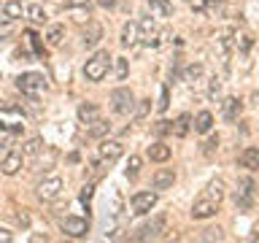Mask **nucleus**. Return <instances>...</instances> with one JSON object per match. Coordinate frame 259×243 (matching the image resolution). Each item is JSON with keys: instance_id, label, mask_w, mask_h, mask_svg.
Segmentation results:
<instances>
[{"instance_id": "f257e3e1", "label": "nucleus", "mask_w": 259, "mask_h": 243, "mask_svg": "<svg viewBox=\"0 0 259 243\" xmlns=\"http://www.w3.org/2000/svg\"><path fill=\"white\" fill-rule=\"evenodd\" d=\"M254 178L251 176H243L238 178V186H235V206H238L240 211H251V206H254Z\"/></svg>"}, {"instance_id": "f03ea898", "label": "nucleus", "mask_w": 259, "mask_h": 243, "mask_svg": "<svg viewBox=\"0 0 259 243\" xmlns=\"http://www.w3.org/2000/svg\"><path fill=\"white\" fill-rule=\"evenodd\" d=\"M108 65H111L108 52H97L92 60H87V65H84V78H89V81H103L105 73H108Z\"/></svg>"}, {"instance_id": "7ed1b4c3", "label": "nucleus", "mask_w": 259, "mask_h": 243, "mask_svg": "<svg viewBox=\"0 0 259 243\" xmlns=\"http://www.w3.org/2000/svg\"><path fill=\"white\" fill-rule=\"evenodd\" d=\"M111 105H113L116 113L127 116V113H133V108H135V97H133V92H130L127 87H119V89L111 92Z\"/></svg>"}, {"instance_id": "20e7f679", "label": "nucleus", "mask_w": 259, "mask_h": 243, "mask_svg": "<svg viewBox=\"0 0 259 243\" xmlns=\"http://www.w3.org/2000/svg\"><path fill=\"white\" fill-rule=\"evenodd\" d=\"M16 87H19L24 95H38L40 89L46 87V78L40 76V73H22V76L16 78Z\"/></svg>"}, {"instance_id": "39448f33", "label": "nucleus", "mask_w": 259, "mask_h": 243, "mask_svg": "<svg viewBox=\"0 0 259 243\" xmlns=\"http://www.w3.org/2000/svg\"><path fill=\"white\" fill-rule=\"evenodd\" d=\"M62 186H65V181H62L60 176H49V178H44V181L38 184V197H40V200H54V197H60Z\"/></svg>"}, {"instance_id": "423d86ee", "label": "nucleus", "mask_w": 259, "mask_h": 243, "mask_svg": "<svg viewBox=\"0 0 259 243\" xmlns=\"http://www.w3.org/2000/svg\"><path fill=\"white\" fill-rule=\"evenodd\" d=\"M165 224H167V216L165 214H159V216H154L146 227H141V232L135 235L138 240H151V238H159L162 232H165Z\"/></svg>"}, {"instance_id": "0eeeda50", "label": "nucleus", "mask_w": 259, "mask_h": 243, "mask_svg": "<svg viewBox=\"0 0 259 243\" xmlns=\"http://www.w3.org/2000/svg\"><path fill=\"white\" fill-rule=\"evenodd\" d=\"M216 211H219V202L210 200L208 194H202L192 206V219H210V216H216Z\"/></svg>"}, {"instance_id": "6e6552de", "label": "nucleus", "mask_w": 259, "mask_h": 243, "mask_svg": "<svg viewBox=\"0 0 259 243\" xmlns=\"http://www.w3.org/2000/svg\"><path fill=\"white\" fill-rule=\"evenodd\" d=\"M62 232L70 235V238H84L89 232V222L81 216H65L62 219Z\"/></svg>"}, {"instance_id": "1a4fd4ad", "label": "nucleus", "mask_w": 259, "mask_h": 243, "mask_svg": "<svg viewBox=\"0 0 259 243\" xmlns=\"http://www.w3.org/2000/svg\"><path fill=\"white\" fill-rule=\"evenodd\" d=\"M130 202H133L135 214H149V211L157 206V192H135Z\"/></svg>"}, {"instance_id": "9d476101", "label": "nucleus", "mask_w": 259, "mask_h": 243, "mask_svg": "<svg viewBox=\"0 0 259 243\" xmlns=\"http://www.w3.org/2000/svg\"><path fill=\"white\" fill-rule=\"evenodd\" d=\"M103 40V27L97 22H87L84 32H81V46L84 49H95Z\"/></svg>"}, {"instance_id": "9b49d317", "label": "nucleus", "mask_w": 259, "mask_h": 243, "mask_svg": "<svg viewBox=\"0 0 259 243\" xmlns=\"http://www.w3.org/2000/svg\"><path fill=\"white\" fill-rule=\"evenodd\" d=\"M121 154H124V146H121L119 141H103V143H100V159L105 162V165L116 162Z\"/></svg>"}, {"instance_id": "f8f14e48", "label": "nucleus", "mask_w": 259, "mask_h": 243, "mask_svg": "<svg viewBox=\"0 0 259 243\" xmlns=\"http://www.w3.org/2000/svg\"><path fill=\"white\" fill-rule=\"evenodd\" d=\"M173 184H176V170L173 168H159L151 178L154 189H173Z\"/></svg>"}, {"instance_id": "ddd939ff", "label": "nucleus", "mask_w": 259, "mask_h": 243, "mask_svg": "<svg viewBox=\"0 0 259 243\" xmlns=\"http://www.w3.org/2000/svg\"><path fill=\"white\" fill-rule=\"evenodd\" d=\"M238 162H240V168H246V170H259V149L256 146H246V149L238 154Z\"/></svg>"}, {"instance_id": "4468645a", "label": "nucleus", "mask_w": 259, "mask_h": 243, "mask_svg": "<svg viewBox=\"0 0 259 243\" xmlns=\"http://www.w3.org/2000/svg\"><path fill=\"white\" fill-rule=\"evenodd\" d=\"M240 108H243V103L238 100V97H227V100L222 103V116L227 122H235L240 116Z\"/></svg>"}, {"instance_id": "2eb2a0df", "label": "nucleus", "mask_w": 259, "mask_h": 243, "mask_svg": "<svg viewBox=\"0 0 259 243\" xmlns=\"http://www.w3.org/2000/svg\"><path fill=\"white\" fill-rule=\"evenodd\" d=\"M149 11H151V16L167 19V16H173V3L170 0H149Z\"/></svg>"}, {"instance_id": "dca6fc26", "label": "nucleus", "mask_w": 259, "mask_h": 243, "mask_svg": "<svg viewBox=\"0 0 259 243\" xmlns=\"http://www.w3.org/2000/svg\"><path fill=\"white\" fill-rule=\"evenodd\" d=\"M3 173L6 176H16L19 173V168H22V154H16V151H8L6 154V159H3Z\"/></svg>"}, {"instance_id": "f3484780", "label": "nucleus", "mask_w": 259, "mask_h": 243, "mask_svg": "<svg viewBox=\"0 0 259 243\" xmlns=\"http://www.w3.org/2000/svg\"><path fill=\"white\" fill-rule=\"evenodd\" d=\"M146 154H149L151 162H167V159H170V146H165L162 141H157V143L149 146V151H146Z\"/></svg>"}, {"instance_id": "a211bd4d", "label": "nucleus", "mask_w": 259, "mask_h": 243, "mask_svg": "<svg viewBox=\"0 0 259 243\" xmlns=\"http://www.w3.org/2000/svg\"><path fill=\"white\" fill-rule=\"evenodd\" d=\"M194 133H200V135H205L210 133V127H213V116H210V111H200L197 116H194Z\"/></svg>"}, {"instance_id": "6ab92c4d", "label": "nucleus", "mask_w": 259, "mask_h": 243, "mask_svg": "<svg viewBox=\"0 0 259 243\" xmlns=\"http://www.w3.org/2000/svg\"><path fill=\"white\" fill-rule=\"evenodd\" d=\"M108 133H111V125H108L105 119L97 116L95 122H89V130H87V135H89V138H105Z\"/></svg>"}, {"instance_id": "aec40b11", "label": "nucleus", "mask_w": 259, "mask_h": 243, "mask_svg": "<svg viewBox=\"0 0 259 243\" xmlns=\"http://www.w3.org/2000/svg\"><path fill=\"white\" fill-rule=\"evenodd\" d=\"M138 44V22H127L121 27V46H135Z\"/></svg>"}, {"instance_id": "412c9836", "label": "nucleus", "mask_w": 259, "mask_h": 243, "mask_svg": "<svg viewBox=\"0 0 259 243\" xmlns=\"http://www.w3.org/2000/svg\"><path fill=\"white\" fill-rule=\"evenodd\" d=\"M97 116H100V111H97V105H95V103H81V105H78V119L84 122V125L95 122Z\"/></svg>"}, {"instance_id": "4be33fe9", "label": "nucleus", "mask_w": 259, "mask_h": 243, "mask_svg": "<svg viewBox=\"0 0 259 243\" xmlns=\"http://www.w3.org/2000/svg\"><path fill=\"white\" fill-rule=\"evenodd\" d=\"M3 14L8 16V19H22V16H24V6L19 3V0H6V3H3Z\"/></svg>"}, {"instance_id": "5701e85b", "label": "nucleus", "mask_w": 259, "mask_h": 243, "mask_svg": "<svg viewBox=\"0 0 259 243\" xmlns=\"http://www.w3.org/2000/svg\"><path fill=\"white\" fill-rule=\"evenodd\" d=\"M189 127H192V116H189V113H181V116L176 119L173 133H176L178 138H186V135H189Z\"/></svg>"}, {"instance_id": "b1692460", "label": "nucleus", "mask_w": 259, "mask_h": 243, "mask_svg": "<svg viewBox=\"0 0 259 243\" xmlns=\"http://www.w3.org/2000/svg\"><path fill=\"white\" fill-rule=\"evenodd\" d=\"M208 197L210 200H216V202H222L224 200V181H222V178H213V181H210L208 184Z\"/></svg>"}, {"instance_id": "393cba45", "label": "nucleus", "mask_w": 259, "mask_h": 243, "mask_svg": "<svg viewBox=\"0 0 259 243\" xmlns=\"http://www.w3.org/2000/svg\"><path fill=\"white\" fill-rule=\"evenodd\" d=\"M62 38H65V27L62 24H52V27H49V35H46L49 46H60Z\"/></svg>"}, {"instance_id": "a878e982", "label": "nucleus", "mask_w": 259, "mask_h": 243, "mask_svg": "<svg viewBox=\"0 0 259 243\" xmlns=\"http://www.w3.org/2000/svg\"><path fill=\"white\" fill-rule=\"evenodd\" d=\"M24 14H27L30 22H35V24H44L49 19L46 11H44V6H27V8H24Z\"/></svg>"}, {"instance_id": "bb28decb", "label": "nucleus", "mask_w": 259, "mask_h": 243, "mask_svg": "<svg viewBox=\"0 0 259 243\" xmlns=\"http://www.w3.org/2000/svg\"><path fill=\"white\" fill-rule=\"evenodd\" d=\"M11 35H14V19H8V16L3 14L0 16V40H6Z\"/></svg>"}, {"instance_id": "cd10ccee", "label": "nucleus", "mask_w": 259, "mask_h": 243, "mask_svg": "<svg viewBox=\"0 0 259 243\" xmlns=\"http://www.w3.org/2000/svg\"><path fill=\"white\" fill-rule=\"evenodd\" d=\"M202 76V65L200 62H194V65H189V68L184 70V81H189V84H194Z\"/></svg>"}, {"instance_id": "c85d7f7f", "label": "nucleus", "mask_w": 259, "mask_h": 243, "mask_svg": "<svg viewBox=\"0 0 259 243\" xmlns=\"http://www.w3.org/2000/svg\"><path fill=\"white\" fill-rule=\"evenodd\" d=\"M138 173H141V157H130L127 159V178H138Z\"/></svg>"}, {"instance_id": "c756f323", "label": "nucleus", "mask_w": 259, "mask_h": 243, "mask_svg": "<svg viewBox=\"0 0 259 243\" xmlns=\"http://www.w3.org/2000/svg\"><path fill=\"white\" fill-rule=\"evenodd\" d=\"M40 149H44V141H40V138H30L27 143H24V154H40Z\"/></svg>"}, {"instance_id": "7c9ffc66", "label": "nucleus", "mask_w": 259, "mask_h": 243, "mask_svg": "<svg viewBox=\"0 0 259 243\" xmlns=\"http://www.w3.org/2000/svg\"><path fill=\"white\" fill-rule=\"evenodd\" d=\"M113 62H116V65H113V68H116V78L124 81L127 78V60H124V57H116Z\"/></svg>"}, {"instance_id": "2f4dec72", "label": "nucleus", "mask_w": 259, "mask_h": 243, "mask_svg": "<svg viewBox=\"0 0 259 243\" xmlns=\"http://www.w3.org/2000/svg\"><path fill=\"white\" fill-rule=\"evenodd\" d=\"M232 35L235 32L232 30H224L222 35H219V49H222V52H230V44H232Z\"/></svg>"}, {"instance_id": "473e14b6", "label": "nucleus", "mask_w": 259, "mask_h": 243, "mask_svg": "<svg viewBox=\"0 0 259 243\" xmlns=\"http://www.w3.org/2000/svg\"><path fill=\"white\" fill-rule=\"evenodd\" d=\"M149 111H151V100H141V103H138V108H135V119H146V116H149Z\"/></svg>"}, {"instance_id": "72a5a7b5", "label": "nucleus", "mask_w": 259, "mask_h": 243, "mask_svg": "<svg viewBox=\"0 0 259 243\" xmlns=\"http://www.w3.org/2000/svg\"><path fill=\"white\" fill-rule=\"evenodd\" d=\"M138 30H143V32H154V16H143V19L138 22Z\"/></svg>"}, {"instance_id": "f704fd0d", "label": "nucleus", "mask_w": 259, "mask_h": 243, "mask_svg": "<svg viewBox=\"0 0 259 243\" xmlns=\"http://www.w3.org/2000/svg\"><path fill=\"white\" fill-rule=\"evenodd\" d=\"M216 149H219V135H210L208 141H205V149H202V151H205L208 157H210V154H213Z\"/></svg>"}, {"instance_id": "c9c22d12", "label": "nucleus", "mask_w": 259, "mask_h": 243, "mask_svg": "<svg viewBox=\"0 0 259 243\" xmlns=\"http://www.w3.org/2000/svg\"><path fill=\"white\" fill-rule=\"evenodd\" d=\"M202 240H224V232L219 230V227H216V230H205V235H202Z\"/></svg>"}, {"instance_id": "e433bc0d", "label": "nucleus", "mask_w": 259, "mask_h": 243, "mask_svg": "<svg viewBox=\"0 0 259 243\" xmlns=\"http://www.w3.org/2000/svg\"><path fill=\"white\" fill-rule=\"evenodd\" d=\"M170 130H173V127H170V122H165V119H162V122H157V127H154V133H157V135H167Z\"/></svg>"}, {"instance_id": "4c0bfd02", "label": "nucleus", "mask_w": 259, "mask_h": 243, "mask_svg": "<svg viewBox=\"0 0 259 243\" xmlns=\"http://www.w3.org/2000/svg\"><path fill=\"white\" fill-rule=\"evenodd\" d=\"M92 194H95V184H87L84 189H81V202H89V200H92Z\"/></svg>"}, {"instance_id": "58836bf2", "label": "nucleus", "mask_w": 259, "mask_h": 243, "mask_svg": "<svg viewBox=\"0 0 259 243\" xmlns=\"http://www.w3.org/2000/svg\"><path fill=\"white\" fill-rule=\"evenodd\" d=\"M65 8H89V0H65Z\"/></svg>"}, {"instance_id": "ea45409f", "label": "nucleus", "mask_w": 259, "mask_h": 243, "mask_svg": "<svg viewBox=\"0 0 259 243\" xmlns=\"http://www.w3.org/2000/svg\"><path fill=\"white\" fill-rule=\"evenodd\" d=\"M219 92H222V84H219V78H213V81H210V87H208V95L219 97Z\"/></svg>"}, {"instance_id": "a19ab883", "label": "nucleus", "mask_w": 259, "mask_h": 243, "mask_svg": "<svg viewBox=\"0 0 259 243\" xmlns=\"http://www.w3.org/2000/svg\"><path fill=\"white\" fill-rule=\"evenodd\" d=\"M14 240V232L6 230V227H0V243H11Z\"/></svg>"}, {"instance_id": "79ce46f5", "label": "nucleus", "mask_w": 259, "mask_h": 243, "mask_svg": "<svg viewBox=\"0 0 259 243\" xmlns=\"http://www.w3.org/2000/svg\"><path fill=\"white\" fill-rule=\"evenodd\" d=\"M167 108V87H162V95H159V111Z\"/></svg>"}, {"instance_id": "37998d69", "label": "nucleus", "mask_w": 259, "mask_h": 243, "mask_svg": "<svg viewBox=\"0 0 259 243\" xmlns=\"http://www.w3.org/2000/svg\"><path fill=\"white\" fill-rule=\"evenodd\" d=\"M192 8L197 14H202V11H205V0H192Z\"/></svg>"}, {"instance_id": "c03bdc74", "label": "nucleus", "mask_w": 259, "mask_h": 243, "mask_svg": "<svg viewBox=\"0 0 259 243\" xmlns=\"http://www.w3.org/2000/svg\"><path fill=\"white\" fill-rule=\"evenodd\" d=\"M97 6H100V8H113V6H116V0H97Z\"/></svg>"}, {"instance_id": "a18cd8bd", "label": "nucleus", "mask_w": 259, "mask_h": 243, "mask_svg": "<svg viewBox=\"0 0 259 243\" xmlns=\"http://www.w3.org/2000/svg\"><path fill=\"white\" fill-rule=\"evenodd\" d=\"M16 222H19L22 227H27V224H30V219H27V214H16Z\"/></svg>"}, {"instance_id": "49530a36", "label": "nucleus", "mask_w": 259, "mask_h": 243, "mask_svg": "<svg viewBox=\"0 0 259 243\" xmlns=\"http://www.w3.org/2000/svg\"><path fill=\"white\" fill-rule=\"evenodd\" d=\"M240 49H243V52H248V49H251V38H243L240 40Z\"/></svg>"}, {"instance_id": "de8ad7c7", "label": "nucleus", "mask_w": 259, "mask_h": 243, "mask_svg": "<svg viewBox=\"0 0 259 243\" xmlns=\"http://www.w3.org/2000/svg\"><path fill=\"white\" fill-rule=\"evenodd\" d=\"M6 143H8V135H6V133H0V146H6Z\"/></svg>"}, {"instance_id": "09e8293b", "label": "nucleus", "mask_w": 259, "mask_h": 243, "mask_svg": "<svg viewBox=\"0 0 259 243\" xmlns=\"http://www.w3.org/2000/svg\"><path fill=\"white\" fill-rule=\"evenodd\" d=\"M222 0H205V6H219Z\"/></svg>"}]
</instances>
